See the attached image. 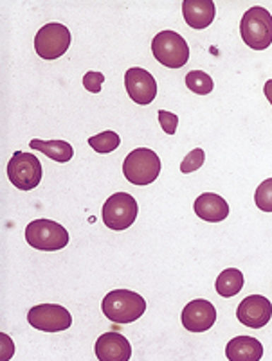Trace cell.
<instances>
[{
	"label": "cell",
	"mask_w": 272,
	"mask_h": 361,
	"mask_svg": "<svg viewBox=\"0 0 272 361\" xmlns=\"http://www.w3.org/2000/svg\"><path fill=\"white\" fill-rule=\"evenodd\" d=\"M254 203L260 211L272 212V178L265 180L258 185L256 192H254Z\"/></svg>",
	"instance_id": "cell-21"
},
{
	"label": "cell",
	"mask_w": 272,
	"mask_h": 361,
	"mask_svg": "<svg viewBox=\"0 0 272 361\" xmlns=\"http://www.w3.org/2000/svg\"><path fill=\"white\" fill-rule=\"evenodd\" d=\"M29 326L44 333H60L72 326L71 311L58 304H40L28 311Z\"/></svg>",
	"instance_id": "cell-9"
},
{
	"label": "cell",
	"mask_w": 272,
	"mask_h": 361,
	"mask_svg": "<svg viewBox=\"0 0 272 361\" xmlns=\"http://www.w3.org/2000/svg\"><path fill=\"white\" fill-rule=\"evenodd\" d=\"M152 52L160 65L168 68L184 67L189 60V47L175 31H160L152 40Z\"/></svg>",
	"instance_id": "cell-5"
},
{
	"label": "cell",
	"mask_w": 272,
	"mask_h": 361,
	"mask_svg": "<svg viewBox=\"0 0 272 361\" xmlns=\"http://www.w3.org/2000/svg\"><path fill=\"white\" fill-rule=\"evenodd\" d=\"M225 356L231 361H260L264 357V345L252 336H237L229 340Z\"/></svg>",
	"instance_id": "cell-16"
},
{
	"label": "cell",
	"mask_w": 272,
	"mask_h": 361,
	"mask_svg": "<svg viewBox=\"0 0 272 361\" xmlns=\"http://www.w3.org/2000/svg\"><path fill=\"white\" fill-rule=\"evenodd\" d=\"M69 232L52 219H35L25 226V241L42 252H57L69 245Z\"/></svg>",
	"instance_id": "cell-3"
},
{
	"label": "cell",
	"mask_w": 272,
	"mask_h": 361,
	"mask_svg": "<svg viewBox=\"0 0 272 361\" xmlns=\"http://www.w3.org/2000/svg\"><path fill=\"white\" fill-rule=\"evenodd\" d=\"M157 117H159V123L162 131H165L166 135H175L177 131V124H179V117L172 111H166V110H159L157 111Z\"/></svg>",
	"instance_id": "cell-23"
},
{
	"label": "cell",
	"mask_w": 272,
	"mask_h": 361,
	"mask_svg": "<svg viewBox=\"0 0 272 361\" xmlns=\"http://www.w3.org/2000/svg\"><path fill=\"white\" fill-rule=\"evenodd\" d=\"M31 149L40 151L45 157H49L51 160H57V162L65 164L74 157V149L69 142L65 140H42V139H32L29 142Z\"/></svg>",
	"instance_id": "cell-17"
},
{
	"label": "cell",
	"mask_w": 272,
	"mask_h": 361,
	"mask_svg": "<svg viewBox=\"0 0 272 361\" xmlns=\"http://www.w3.org/2000/svg\"><path fill=\"white\" fill-rule=\"evenodd\" d=\"M195 214L208 223H220L229 216V203L215 192H204L195 200Z\"/></svg>",
	"instance_id": "cell-15"
},
{
	"label": "cell",
	"mask_w": 272,
	"mask_h": 361,
	"mask_svg": "<svg viewBox=\"0 0 272 361\" xmlns=\"http://www.w3.org/2000/svg\"><path fill=\"white\" fill-rule=\"evenodd\" d=\"M244 274L237 268H227V270L222 271L218 277H216L215 282V290L216 293L224 298H231L235 295H238L244 288Z\"/></svg>",
	"instance_id": "cell-18"
},
{
	"label": "cell",
	"mask_w": 272,
	"mask_h": 361,
	"mask_svg": "<svg viewBox=\"0 0 272 361\" xmlns=\"http://www.w3.org/2000/svg\"><path fill=\"white\" fill-rule=\"evenodd\" d=\"M121 144L119 135H117L116 131L112 130H107V131H101L100 135H94L88 139V146L93 147L96 153L100 155H107V153H112L114 149H117Z\"/></svg>",
	"instance_id": "cell-20"
},
{
	"label": "cell",
	"mask_w": 272,
	"mask_h": 361,
	"mask_svg": "<svg viewBox=\"0 0 272 361\" xmlns=\"http://www.w3.org/2000/svg\"><path fill=\"white\" fill-rule=\"evenodd\" d=\"M264 92H265V97H267V99H268V103L272 104V80H268L267 83H265Z\"/></svg>",
	"instance_id": "cell-26"
},
{
	"label": "cell",
	"mask_w": 272,
	"mask_h": 361,
	"mask_svg": "<svg viewBox=\"0 0 272 361\" xmlns=\"http://www.w3.org/2000/svg\"><path fill=\"white\" fill-rule=\"evenodd\" d=\"M237 318L240 324L251 327V329H261L272 318L271 300L261 295H249L238 304Z\"/></svg>",
	"instance_id": "cell-10"
},
{
	"label": "cell",
	"mask_w": 272,
	"mask_h": 361,
	"mask_svg": "<svg viewBox=\"0 0 272 361\" xmlns=\"http://www.w3.org/2000/svg\"><path fill=\"white\" fill-rule=\"evenodd\" d=\"M124 87L130 99L137 104H150L157 96V81L148 71L132 67L124 74Z\"/></svg>",
	"instance_id": "cell-11"
},
{
	"label": "cell",
	"mask_w": 272,
	"mask_h": 361,
	"mask_svg": "<svg viewBox=\"0 0 272 361\" xmlns=\"http://www.w3.org/2000/svg\"><path fill=\"white\" fill-rule=\"evenodd\" d=\"M182 15L191 29H206L213 24L216 8L213 0H184Z\"/></svg>",
	"instance_id": "cell-14"
},
{
	"label": "cell",
	"mask_w": 272,
	"mask_h": 361,
	"mask_svg": "<svg viewBox=\"0 0 272 361\" xmlns=\"http://www.w3.org/2000/svg\"><path fill=\"white\" fill-rule=\"evenodd\" d=\"M204 160H206L204 149H202V147H196V149H193L191 153L182 160V164H180V171H182L184 175L195 173L196 169H201V167L204 166Z\"/></svg>",
	"instance_id": "cell-22"
},
{
	"label": "cell",
	"mask_w": 272,
	"mask_h": 361,
	"mask_svg": "<svg viewBox=\"0 0 272 361\" xmlns=\"http://www.w3.org/2000/svg\"><path fill=\"white\" fill-rule=\"evenodd\" d=\"M71 31L64 24H45L35 36V51L44 60H58L71 47Z\"/></svg>",
	"instance_id": "cell-7"
},
{
	"label": "cell",
	"mask_w": 272,
	"mask_h": 361,
	"mask_svg": "<svg viewBox=\"0 0 272 361\" xmlns=\"http://www.w3.org/2000/svg\"><path fill=\"white\" fill-rule=\"evenodd\" d=\"M8 176L20 191H31L42 182V164L32 153L16 151L8 164Z\"/></svg>",
	"instance_id": "cell-8"
},
{
	"label": "cell",
	"mask_w": 272,
	"mask_h": 361,
	"mask_svg": "<svg viewBox=\"0 0 272 361\" xmlns=\"http://www.w3.org/2000/svg\"><path fill=\"white\" fill-rule=\"evenodd\" d=\"M0 347H2L0 349V360L2 361H8L15 354V345H13V341L9 340L8 334L0 333Z\"/></svg>",
	"instance_id": "cell-25"
},
{
	"label": "cell",
	"mask_w": 272,
	"mask_h": 361,
	"mask_svg": "<svg viewBox=\"0 0 272 361\" xmlns=\"http://www.w3.org/2000/svg\"><path fill=\"white\" fill-rule=\"evenodd\" d=\"M240 32L252 51H265L272 44V15L261 6L247 9L242 16Z\"/></svg>",
	"instance_id": "cell-2"
},
{
	"label": "cell",
	"mask_w": 272,
	"mask_h": 361,
	"mask_svg": "<svg viewBox=\"0 0 272 361\" xmlns=\"http://www.w3.org/2000/svg\"><path fill=\"white\" fill-rule=\"evenodd\" d=\"M96 357L101 361H129L132 357L130 341L117 331H110L97 338Z\"/></svg>",
	"instance_id": "cell-13"
},
{
	"label": "cell",
	"mask_w": 272,
	"mask_h": 361,
	"mask_svg": "<svg viewBox=\"0 0 272 361\" xmlns=\"http://www.w3.org/2000/svg\"><path fill=\"white\" fill-rule=\"evenodd\" d=\"M103 223L110 231H126L139 214V205L129 192H114L103 205Z\"/></svg>",
	"instance_id": "cell-6"
},
{
	"label": "cell",
	"mask_w": 272,
	"mask_h": 361,
	"mask_svg": "<svg viewBox=\"0 0 272 361\" xmlns=\"http://www.w3.org/2000/svg\"><path fill=\"white\" fill-rule=\"evenodd\" d=\"M103 81H105V75L101 74V72L90 71L83 75V87L87 88L88 92H93V94H97V92L101 90Z\"/></svg>",
	"instance_id": "cell-24"
},
{
	"label": "cell",
	"mask_w": 272,
	"mask_h": 361,
	"mask_svg": "<svg viewBox=\"0 0 272 361\" xmlns=\"http://www.w3.org/2000/svg\"><path fill=\"white\" fill-rule=\"evenodd\" d=\"M216 322V310L209 300L196 298L186 304L182 310V326L189 333H206L211 329Z\"/></svg>",
	"instance_id": "cell-12"
},
{
	"label": "cell",
	"mask_w": 272,
	"mask_h": 361,
	"mask_svg": "<svg viewBox=\"0 0 272 361\" xmlns=\"http://www.w3.org/2000/svg\"><path fill=\"white\" fill-rule=\"evenodd\" d=\"M101 310L114 324H130L143 317L146 311V302L136 291L114 290L103 298Z\"/></svg>",
	"instance_id": "cell-1"
},
{
	"label": "cell",
	"mask_w": 272,
	"mask_h": 361,
	"mask_svg": "<svg viewBox=\"0 0 272 361\" xmlns=\"http://www.w3.org/2000/svg\"><path fill=\"white\" fill-rule=\"evenodd\" d=\"M186 87L196 96H208L215 88V81L209 74L202 71H191L186 75Z\"/></svg>",
	"instance_id": "cell-19"
},
{
	"label": "cell",
	"mask_w": 272,
	"mask_h": 361,
	"mask_svg": "<svg viewBox=\"0 0 272 361\" xmlns=\"http://www.w3.org/2000/svg\"><path fill=\"white\" fill-rule=\"evenodd\" d=\"M123 175L134 185H150L160 175V159L148 147H137L124 159Z\"/></svg>",
	"instance_id": "cell-4"
}]
</instances>
